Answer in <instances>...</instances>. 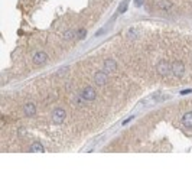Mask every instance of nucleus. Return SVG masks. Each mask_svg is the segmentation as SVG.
<instances>
[{
	"label": "nucleus",
	"mask_w": 192,
	"mask_h": 192,
	"mask_svg": "<svg viewBox=\"0 0 192 192\" xmlns=\"http://www.w3.org/2000/svg\"><path fill=\"white\" fill-rule=\"evenodd\" d=\"M117 69V62L111 58L104 59V71L105 72H116Z\"/></svg>",
	"instance_id": "obj_7"
},
{
	"label": "nucleus",
	"mask_w": 192,
	"mask_h": 192,
	"mask_svg": "<svg viewBox=\"0 0 192 192\" xmlns=\"http://www.w3.org/2000/svg\"><path fill=\"white\" fill-rule=\"evenodd\" d=\"M32 61H33L35 65H43V64H46V61H48V54L43 52V51H39V52L33 54Z\"/></svg>",
	"instance_id": "obj_5"
},
{
	"label": "nucleus",
	"mask_w": 192,
	"mask_h": 192,
	"mask_svg": "<svg viewBox=\"0 0 192 192\" xmlns=\"http://www.w3.org/2000/svg\"><path fill=\"white\" fill-rule=\"evenodd\" d=\"M171 72L175 77H184L185 75V65L181 61H175L171 64Z\"/></svg>",
	"instance_id": "obj_3"
},
{
	"label": "nucleus",
	"mask_w": 192,
	"mask_h": 192,
	"mask_svg": "<svg viewBox=\"0 0 192 192\" xmlns=\"http://www.w3.org/2000/svg\"><path fill=\"white\" fill-rule=\"evenodd\" d=\"M79 96H81V98H83L84 101H94L96 100V97H97V94H96V90H94L91 85H87V87L81 91Z\"/></svg>",
	"instance_id": "obj_2"
},
{
	"label": "nucleus",
	"mask_w": 192,
	"mask_h": 192,
	"mask_svg": "<svg viewBox=\"0 0 192 192\" xmlns=\"http://www.w3.org/2000/svg\"><path fill=\"white\" fill-rule=\"evenodd\" d=\"M103 32H104V29H100V30H98V32H97V36H98V35H101V33H103Z\"/></svg>",
	"instance_id": "obj_19"
},
{
	"label": "nucleus",
	"mask_w": 192,
	"mask_h": 192,
	"mask_svg": "<svg viewBox=\"0 0 192 192\" xmlns=\"http://www.w3.org/2000/svg\"><path fill=\"white\" fill-rule=\"evenodd\" d=\"M35 113H36V105H35L33 103H26V104L23 105V114H25L26 117L35 116Z\"/></svg>",
	"instance_id": "obj_8"
},
{
	"label": "nucleus",
	"mask_w": 192,
	"mask_h": 192,
	"mask_svg": "<svg viewBox=\"0 0 192 192\" xmlns=\"http://www.w3.org/2000/svg\"><path fill=\"white\" fill-rule=\"evenodd\" d=\"M132 118H133V117H129V118H127V120H124V121H123V124H127V123H129V121L132 120Z\"/></svg>",
	"instance_id": "obj_18"
},
{
	"label": "nucleus",
	"mask_w": 192,
	"mask_h": 192,
	"mask_svg": "<svg viewBox=\"0 0 192 192\" xmlns=\"http://www.w3.org/2000/svg\"><path fill=\"white\" fill-rule=\"evenodd\" d=\"M127 38L129 39H134L136 38V32H134V29H130L129 33H127Z\"/></svg>",
	"instance_id": "obj_16"
},
{
	"label": "nucleus",
	"mask_w": 192,
	"mask_h": 192,
	"mask_svg": "<svg viewBox=\"0 0 192 192\" xmlns=\"http://www.w3.org/2000/svg\"><path fill=\"white\" fill-rule=\"evenodd\" d=\"M159 6H160V9H163V10H169V9L172 7V3L167 2V0H162V2L159 3Z\"/></svg>",
	"instance_id": "obj_13"
},
{
	"label": "nucleus",
	"mask_w": 192,
	"mask_h": 192,
	"mask_svg": "<svg viewBox=\"0 0 192 192\" xmlns=\"http://www.w3.org/2000/svg\"><path fill=\"white\" fill-rule=\"evenodd\" d=\"M29 150L30 152H39V153H43V152H45V149H43V146H42L39 142H33Z\"/></svg>",
	"instance_id": "obj_11"
},
{
	"label": "nucleus",
	"mask_w": 192,
	"mask_h": 192,
	"mask_svg": "<svg viewBox=\"0 0 192 192\" xmlns=\"http://www.w3.org/2000/svg\"><path fill=\"white\" fill-rule=\"evenodd\" d=\"M181 123H182V126H185V127L191 129V127H192V111L185 113L184 116H182V120H181Z\"/></svg>",
	"instance_id": "obj_9"
},
{
	"label": "nucleus",
	"mask_w": 192,
	"mask_h": 192,
	"mask_svg": "<svg viewBox=\"0 0 192 192\" xmlns=\"http://www.w3.org/2000/svg\"><path fill=\"white\" fill-rule=\"evenodd\" d=\"M19 134H20V136H25V134H26V130L25 129H19Z\"/></svg>",
	"instance_id": "obj_17"
},
{
	"label": "nucleus",
	"mask_w": 192,
	"mask_h": 192,
	"mask_svg": "<svg viewBox=\"0 0 192 192\" xmlns=\"http://www.w3.org/2000/svg\"><path fill=\"white\" fill-rule=\"evenodd\" d=\"M136 2V6H140V3H142V0H134Z\"/></svg>",
	"instance_id": "obj_20"
},
{
	"label": "nucleus",
	"mask_w": 192,
	"mask_h": 192,
	"mask_svg": "<svg viewBox=\"0 0 192 192\" xmlns=\"http://www.w3.org/2000/svg\"><path fill=\"white\" fill-rule=\"evenodd\" d=\"M156 71H158L159 75L166 77L171 74V65H169L166 61H160V62L158 64V67H156Z\"/></svg>",
	"instance_id": "obj_4"
},
{
	"label": "nucleus",
	"mask_w": 192,
	"mask_h": 192,
	"mask_svg": "<svg viewBox=\"0 0 192 192\" xmlns=\"http://www.w3.org/2000/svg\"><path fill=\"white\" fill-rule=\"evenodd\" d=\"M94 83L97 84V85H100V87H103V85H105L107 84V72L103 69V71H97L96 74H94Z\"/></svg>",
	"instance_id": "obj_6"
},
{
	"label": "nucleus",
	"mask_w": 192,
	"mask_h": 192,
	"mask_svg": "<svg viewBox=\"0 0 192 192\" xmlns=\"http://www.w3.org/2000/svg\"><path fill=\"white\" fill-rule=\"evenodd\" d=\"M162 98H163V96L160 92H156V94L152 96V100H154V101H162Z\"/></svg>",
	"instance_id": "obj_15"
},
{
	"label": "nucleus",
	"mask_w": 192,
	"mask_h": 192,
	"mask_svg": "<svg viewBox=\"0 0 192 192\" xmlns=\"http://www.w3.org/2000/svg\"><path fill=\"white\" fill-rule=\"evenodd\" d=\"M65 117H67V111L64 109H61V107H58V109H55L54 111H52V123L54 124H62L64 120H65Z\"/></svg>",
	"instance_id": "obj_1"
},
{
	"label": "nucleus",
	"mask_w": 192,
	"mask_h": 192,
	"mask_svg": "<svg viewBox=\"0 0 192 192\" xmlns=\"http://www.w3.org/2000/svg\"><path fill=\"white\" fill-rule=\"evenodd\" d=\"M87 35V30L85 29H78L77 30V39H84Z\"/></svg>",
	"instance_id": "obj_14"
},
{
	"label": "nucleus",
	"mask_w": 192,
	"mask_h": 192,
	"mask_svg": "<svg viewBox=\"0 0 192 192\" xmlns=\"http://www.w3.org/2000/svg\"><path fill=\"white\" fill-rule=\"evenodd\" d=\"M75 38H77V30H71V29L65 30V33H64V39L65 41H72Z\"/></svg>",
	"instance_id": "obj_10"
},
{
	"label": "nucleus",
	"mask_w": 192,
	"mask_h": 192,
	"mask_svg": "<svg viewBox=\"0 0 192 192\" xmlns=\"http://www.w3.org/2000/svg\"><path fill=\"white\" fill-rule=\"evenodd\" d=\"M127 7H129V0H123V2L120 3V6H118V10H117V12L124 13L126 10H127Z\"/></svg>",
	"instance_id": "obj_12"
}]
</instances>
